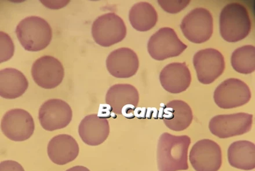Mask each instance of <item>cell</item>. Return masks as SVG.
<instances>
[{"label":"cell","mask_w":255,"mask_h":171,"mask_svg":"<svg viewBox=\"0 0 255 171\" xmlns=\"http://www.w3.org/2000/svg\"><path fill=\"white\" fill-rule=\"evenodd\" d=\"M0 62L3 63L12 58L15 46L9 35L2 31L0 32Z\"/></svg>","instance_id":"24"},{"label":"cell","mask_w":255,"mask_h":171,"mask_svg":"<svg viewBox=\"0 0 255 171\" xmlns=\"http://www.w3.org/2000/svg\"><path fill=\"white\" fill-rule=\"evenodd\" d=\"M92 34L96 43L102 47H109L125 38L127 27L121 17L115 13H108L94 21Z\"/></svg>","instance_id":"4"},{"label":"cell","mask_w":255,"mask_h":171,"mask_svg":"<svg viewBox=\"0 0 255 171\" xmlns=\"http://www.w3.org/2000/svg\"><path fill=\"white\" fill-rule=\"evenodd\" d=\"M129 19L132 27L137 31L150 30L157 24L158 15L150 3L141 2L134 4L129 10Z\"/></svg>","instance_id":"22"},{"label":"cell","mask_w":255,"mask_h":171,"mask_svg":"<svg viewBox=\"0 0 255 171\" xmlns=\"http://www.w3.org/2000/svg\"><path fill=\"white\" fill-rule=\"evenodd\" d=\"M213 17L208 10L195 8L184 17L180 24L185 37L195 44H201L210 40L213 34Z\"/></svg>","instance_id":"5"},{"label":"cell","mask_w":255,"mask_h":171,"mask_svg":"<svg viewBox=\"0 0 255 171\" xmlns=\"http://www.w3.org/2000/svg\"><path fill=\"white\" fill-rule=\"evenodd\" d=\"M29 86L24 75L15 69L7 68L0 72V95L5 99H13L21 97Z\"/></svg>","instance_id":"20"},{"label":"cell","mask_w":255,"mask_h":171,"mask_svg":"<svg viewBox=\"0 0 255 171\" xmlns=\"http://www.w3.org/2000/svg\"><path fill=\"white\" fill-rule=\"evenodd\" d=\"M219 26L221 36L225 41L243 40L249 35L252 26L249 11L241 3H229L222 10Z\"/></svg>","instance_id":"2"},{"label":"cell","mask_w":255,"mask_h":171,"mask_svg":"<svg viewBox=\"0 0 255 171\" xmlns=\"http://www.w3.org/2000/svg\"><path fill=\"white\" fill-rule=\"evenodd\" d=\"M2 133L10 140L25 141L33 135L35 124L33 117L23 109H15L7 112L1 124Z\"/></svg>","instance_id":"11"},{"label":"cell","mask_w":255,"mask_h":171,"mask_svg":"<svg viewBox=\"0 0 255 171\" xmlns=\"http://www.w3.org/2000/svg\"><path fill=\"white\" fill-rule=\"evenodd\" d=\"M31 75L38 86L44 89H53L61 84L65 71L58 59L45 55L35 60L32 66Z\"/></svg>","instance_id":"14"},{"label":"cell","mask_w":255,"mask_h":171,"mask_svg":"<svg viewBox=\"0 0 255 171\" xmlns=\"http://www.w3.org/2000/svg\"><path fill=\"white\" fill-rule=\"evenodd\" d=\"M139 101V92L130 84L113 85L106 96V103L111 107L112 112L129 119L135 117L134 113Z\"/></svg>","instance_id":"10"},{"label":"cell","mask_w":255,"mask_h":171,"mask_svg":"<svg viewBox=\"0 0 255 171\" xmlns=\"http://www.w3.org/2000/svg\"><path fill=\"white\" fill-rule=\"evenodd\" d=\"M251 98L249 87L237 78H229L222 82L214 95L216 104L223 109L239 108L249 103Z\"/></svg>","instance_id":"8"},{"label":"cell","mask_w":255,"mask_h":171,"mask_svg":"<svg viewBox=\"0 0 255 171\" xmlns=\"http://www.w3.org/2000/svg\"><path fill=\"white\" fill-rule=\"evenodd\" d=\"M159 81L162 87L169 93H181L190 86L191 73L186 63H170L162 70Z\"/></svg>","instance_id":"17"},{"label":"cell","mask_w":255,"mask_h":171,"mask_svg":"<svg viewBox=\"0 0 255 171\" xmlns=\"http://www.w3.org/2000/svg\"><path fill=\"white\" fill-rule=\"evenodd\" d=\"M0 171H24V170L19 163L6 160L0 163Z\"/></svg>","instance_id":"26"},{"label":"cell","mask_w":255,"mask_h":171,"mask_svg":"<svg viewBox=\"0 0 255 171\" xmlns=\"http://www.w3.org/2000/svg\"><path fill=\"white\" fill-rule=\"evenodd\" d=\"M158 118L162 120L169 129L182 131L190 126L193 116L192 110L187 103L181 100H173L161 107Z\"/></svg>","instance_id":"15"},{"label":"cell","mask_w":255,"mask_h":171,"mask_svg":"<svg viewBox=\"0 0 255 171\" xmlns=\"http://www.w3.org/2000/svg\"><path fill=\"white\" fill-rule=\"evenodd\" d=\"M230 165L237 169L250 171L255 168V145L253 142H233L228 151Z\"/></svg>","instance_id":"21"},{"label":"cell","mask_w":255,"mask_h":171,"mask_svg":"<svg viewBox=\"0 0 255 171\" xmlns=\"http://www.w3.org/2000/svg\"><path fill=\"white\" fill-rule=\"evenodd\" d=\"M66 171H90V170L84 166H75Z\"/></svg>","instance_id":"27"},{"label":"cell","mask_w":255,"mask_h":171,"mask_svg":"<svg viewBox=\"0 0 255 171\" xmlns=\"http://www.w3.org/2000/svg\"><path fill=\"white\" fill-rule=\"evenodd\" d=\"M79 134L85 144L91 147L100 145L109 136V122L95 114L87 116L79 125Z\"/></svg>","instance_id":"19"},{"label":"cell","mask_w":255,"mask_h":171,"mask_svg":"<svg viewBox=\"0 0 255 171\" xmlns=\"http://www.w3.org/2000/svg\"><path fill=\"white\" fill-rule=\"evenodd\" d=\"M231 63L237 72L249 74L255 70V47L246 45L237 48L232 53Z\"/></svg>","instance_id":"23"},{"label":"cell","mask_w":255,"mask_h":171,"mask_svg":"<svg viewBox=\"0 0 255 171\" xmlns=\"http://www.w3.org/2000/svg\"><path fill=\"white\" fill-rule=\"evenodd\" d=\"M189 160L196 171H218L222 165L220 146L210 140L198 141L191 149Z\"/></svg>","instance_id":"12"},{"label":"cell","mask_w":255,"mask_h":171,"mask_svg":"<svg viewBox=\"0 0 255 171\" xmlns=\"http://www.w3.org/2000/svg\"><path fill=\"white\" fill-rule=\"evenodd\" d=\"M187 48L171 27H162L150 38L147 44L148 52L156 60L179 56Z\"/></svg>","instance_id":"6"},{"label":"cell","mask_w":255,"mask_h":171,"mask_svg":"<svg viewBox=\"0 0 255 171\" xmlns=\"http://www.w3.org/2000/svg\"><path fill=\"white\" fill-rule=\"evenodd\" d=\"M191 139L187 135L175 136L168 133L159 137L157 160L159 171L189 170L188 151Z\"/></svg>","instance_id":"1"},{"label":"cell","mask_w":255,"mask_h":171,"mask_svg":"<svg viewBox=\"0 0 255 171\" xmlns=\"http://www.w3.org/2000/svg\"><path fill=\"white\" fill-rule=\"evenodd\" d=\"M16 34L20 43L26 51L38 52L47 48L52 38L50 25L40 17L32 16L17 25Z\"/></svg>","instance_id":"3"},{"label":"cell","mask_w":255,"mask_h":171,"mask_svg":"<svg viewBox=\"0 0 255 171\" xmlns=\"http://www.w3.org/2000/svg\"><path fill=\"white\" fill-rule=\"evenodd\" d=\"M138 56L132 49L121 48L110 53L106 60V66L110 74L118 78H130L135 75L139 69Z\"/></svg>","instance_id":"16"},{"label":"cell","mask_w":255,"mask_h":171,"mask_svg":"<svg viewBox=\"0 0 255 171\" xmlns=\"http://www.w3.org/2000/svg\"><path fill=\"white\" fill-rule=\"evenodd\" d=\"M193 65L198 81L206 85L213 83L225 69L224 56L218 50L214 48L197 52L193 57Z\"/></svg>","instance_id":"9"},{"label":"cell","mask_w":255,"mask_h":171,"mask_svg":"<svg viewBox=\"0 0 255 171\" xmlns=\"http://www.w3.org/2000/svg\"><path fill=\"white\" fill-rule=\"evenodd\" d=\"M72 117L73 112L70 106L61 99H49L44 102L39 110V122L41 127L48 131L66 127Z\"/></svg>","instance_id":"13"},{"label":"cell","mask_w":255,"mask_h":171,"mask_svg":"<svg viewBox=\"0 0 255 171\" xmlns=\"http://www.w3.org/2000/svg\"><path fill=\"white\" fill-rule=\"evenodd\" d=\"M80 148L75 139L69 135L61 134L52 138L47 148L51 161L59 166L72 162L79 156Z\"/></svg>","instance_id":"18"},{"label":"cell","mask_w":255,"mask_h":171,"mask_svg":"<svg viewBox=\"0 0 255 171\" xmlns=\"http://www.w3.org/2000/svg\"><path fill=\"white\" fill-rule=\"evenodd\" d=\"M253 124V115L239 113L213 117L209 123V129L215 136L226 139L249 133Z\"/></svg>","instance_id":"7"},{"label":"cell","mask_w":255,"mask_h":171,"mask_svg":"<svg viewBox=\"0 0 255 171\" xmlns=\"http://www.w3.org/2000/svg\"><path fill=\"white\" fill-rule=\"evenodd\" d=\"M190 1L182 0V1H158V4L163 10L169 13H177L188 6Z\"/></svg>","instance_id":"25"}]
</instances>
